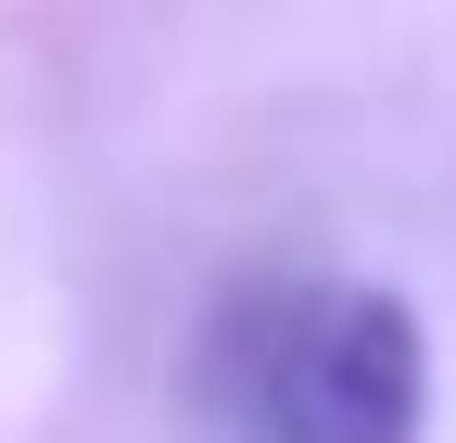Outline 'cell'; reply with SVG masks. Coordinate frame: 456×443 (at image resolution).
I'll return each instance as SVG.
<instances>
[{"label":"cell","mask_w":456,"mask_h":443,"mask_svg":"<svg viewBox=\"0 0 456 443\" xmlns=\"http://www.w3.org/2000/svg\"><path fill=\"white\" fill-rule=\"evenodd\" d=\"M228 406L254 443H419L431 418V329L368 279L266 292L228 329Z\"/></svg>","instance_id":"6da1fadb"}]
</instances>
